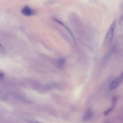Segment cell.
<instances>
[{
	"instance_id": "cell-13",
	"label": "cell",
	"mask_w": 123,
	"mask_h": 123,
	"mask_svg": "<svg viewBox=\"0 0 123 123\" xmlns=\"http://www.w3.org/2000/svg\"><path fill=\"white\" fill-rule=\"evenodd\" d=\"M120 19L121 20H123V15H122L120 18Z\"/></svg>"
},
{
	"instance_id": "cell-10",
	"label": "cell",
	"mask_w": 123,
	"mask_h": 123,
	"mask_svg": "<svg viewBox=\"0 0 123 123\" xmlns=\"http://www.w3.org/2000/svg\"><path fill=\"white\" fill-rule=\"evenodd\" d=\"M25 121L29 123H39L38 122L35 120L32 119H25Z\"/></svg>"
},
{
	"instance_id": "cell-12",
	"label": "cell",
	"mask_w": 123,
	"mask_h": 123,
	"mask_svg": "<svg viewBox=\"0 0 123 123\" xmlns=\"http://www.w3.org/2000/svg\"><path fill=\"white\" fill-rule=\"evenodd\" d=\"M123 79V72L122 73L120 76Z\"/></svg>"
},
{
	"instance_id": "cell-5",
	"label": "cell",
	"mask_w": 123,
	"mask_h": 123,
	"mask_svg": "<svg viewBox=\"0 0 123 123\" xmlns=\"http://www.w3.org/2000/svg\"><path fill=\"white\" fill-rule=\"evenodd\" d=\"M93 114L91 110H88L84 114L82 117V119L87 121L91 119L93 117Z\"/></svg>"
},
{
	"instance_id": "cell-1",
	"label": "cell",
	"mask_w": 123,
	"mask_h": 123,
	"mask_svg": "<svg viewBox=\"0 0 123 123\" xmlns=\"http://www.w3.org/2000/svg\"><path fill=\"white\" fill-rule=\"evenodd\" d=\"M116 24V21L114 20L111 24L106 36L104 40V44L106 46H109L112 42Z\"/></svg>"
},
{
	"instance_id": "cell-8",
	"label": "cell",
	"mask_w": 123,
	"mask_h": 123,
	"mask_svg": "<svg viewBox=\"0 0 123 123\" xmlns=\"http://www.w3.org/2000/svg\"><path fill=\"white\" fill-rule=\"evenodd\" d=\"M113 109V108L111 107L105 111L104 113V115L105 116H108L109 113L112 111Z\"/></svg>"
},
{
	"instance_id": "cell-7",
	"label": "cell",
	"mask_w": 123,
	"mask_h": 123,
	"mask_svg": "<svg viewBox=\"0 0 123 123\" xmlns=\"http://www.w3.org/2000/svg\"><path fill=\"white\" fill-rule=\"evenodd\" d=\"M65 59L64 57H62L59 58L57 62L58 66L60 68H62L65 63Z\"/></svg>"
},
{
	"instance_id": "cell-3",
	"label": "cell",
	"mask_w": 123,
	"mask_h": 123,
	"mask_svg": "<svg viewBox=\"0 0 123 123\" xmlns=\"http://www.w3.org/2000/svg\"><path fill=\"white\" fill-rule=\"evenodd\" d=\"M123 81V79L120 76L116 78L110 84L109 87L111 89H114L118 87Z\"/></svg>"
},
{
	"instance_id": "cell-4",
	"label": "cell",
	"mask_w": 123,
	"mask_h": 123,
	"mask_svg": "<svg viewBox=\"0 0 123 123\" xmlns=\"http://www.w3.org/2000/svg\"><path fill=\"white\" fill-rule=\"evenodd\" d=\"M22 13L24 15L30 16L34 14L33 11L29 6H25L21 10Z\"/></svg>"
},
{
	"instance_id": "cell-2",
	"label": "cell",
	"mask_w": 123,
	"mask_h": 123,
	"mask_svg": "<svg viewBox=\"0 0 123 123\" xmlns=\"http://www.w3.org/2000/svg\"><path fill=\"white\" fill-rule=\"evenodd\" d=\"M116 49V47L113 46L107 52L103 58L101 62L102 65H104L107 63L111 56L115 52Z\"/></svg>"
},
{
	"instance_id": "cell-14",
	"label": "cell",
	"mask_w": 123,
	"mask_h": 123,
	"mask_svg": "<svg viewBox=\"0 0 123 123\" xmlns=\"http://www.w3.org/2000/svg\"></svg>"
},
{
	"instance_id": "cell-11",
	"label": "cell",
	"mask_w": 123,
	"mask_h": 123,
	"mask_svg": "<svg viewBox=\"0 0 123 123\" xmlns=\"http://www.w3.org/2000/svg\"><path fill=\"white\" fill-rule=\"evenodd\" d=\"M4 75L2 73H0V80L2 79L3 78Z\"/></svg>"
},
{
	"instance_id": "cell-9",
	"label": "cell",
	"mask_w": 123,
	"mask_h": 123,
	"mask_svg": "<svg viewBox=\"0 0 123 123\" xmlns=\"http://www.w3.org/2000/svg\"><path fill=\"white\" fill-rule=\"evenodd\" d=\"M117 100V98L116 96H114L113 97L112 99V103L111 107L113 108L115 107Z\"/></svg>"
},
{
	"instance_id": "cell-6",
	"label": "cell",
	"mask_w": 123,
	"mask_h": 123,
	"mask_svg": "<svg viewBox=\"0 0 123 123\" xmlns=\"http://www.w3.org/2000/svg\"><path fill=\"white\" fill-rule=\"evenodd\" d=\"M57 22L63 26L70 35L74 42H76V39L74 36L71 29L68 26L65 25L63 23L59 20H58Z\"/></svg>"
}]
</instances>
